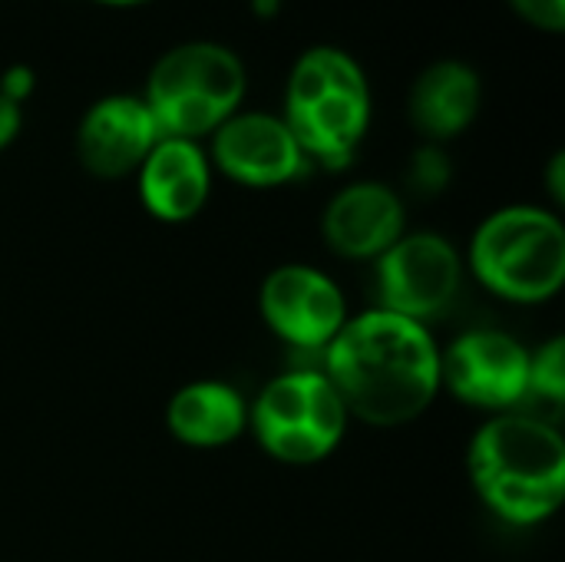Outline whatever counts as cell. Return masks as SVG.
<instances>
[{
	"label": "cell",
	"instance_id": "5b68a950",
	"mask_svg": "<svg viewBox=\"0 0 565 562\" xmlns=\"http://www.w3.org/2000/svg\"><path fill=\"white\" fill-rule=\"evenodd\" d=\"M467 262L473 275L507 301H550L565 282L563 222L540 205L497 209L477 225Z\"/></svg>",
	"mask_w": 565,
	"mask_h": 562
},
{
	"label": "cell",
	"instance_id": "3957f363",
	"mask_svg": "<svg viewBox=\"0 0 565 562\" xmlns=\"http://www.w3.org/2000/svg\"><path fill=\"white\" fill-rule=\"evenodd\" d=\"M281 119L311 162L344 169L371 123V86L361 63L331 43L305 50L288 73Z\"/></svg>",
	"mask_w": 565,
	"mask_h": 562
},
{
	"label": "cell",
	"instance_id": "e0dca14e",
	"mask_svg": "<svg viewBox=\"0 0 565 562\" xmlns=\"http://www.w3.org/2000/svg\"><path fill=\"white\" fill-rule=\"evenodd\" d=\"M450 156L437 146V142H424L414 149L411 162H407V185L417 192V195H437L447 189L450 182Z\"/></svg>",
	"mask_w": 565,
	"mask_h": 562
},
{
	"label": "cell",
	"instance_id": "6da1fadb",
	"mask_svg": "<svg viewBox=\"0 0 565 562\" xmlns=\"http://www.w3.org/2000/svg\"><path fill=\"white\" fill-rule=\"evenodd\" d=\"M324 378L348 414L371 427H404L440 394V348L427 325L371 308L324 348Z\"/></svg>",
	"mask_w": 565,
	"mask_h": 562
},
{
	"label": "cell",
	"instance_id": "2e32d148",
	"mask_svg": "<svg viewBox=\"0 0 565 562\" xmlns=\"http://www.w3.org/2000/svg\"><path fill=\"white\" fill-rule=\"evenodd\" d=\"M530 394L563 404L565 397V341L553 338L536 354H530Z\"/></svg>",
	"mask_w": 565,
	"mask_h": 562
},
{
	"label": "cell",
	"instance_id": "ffe728a7",
	"mask_svg": "<svg viewBox=\"0 0 565 562\" xmlns=\"http://www.w3.org/2000/svg\"><path fill=\"white\" fill-rule=\"evenodd\" d=\"M20 123H23L20 103L7 99V96L0 93V149H7V146L17 139V132H20Z\"/></svg>",
	"mask_w": 565,
	"mask_h": 562
},
{
	"label": "cell",
	"instance_id": "7a4b0ae2",
	"mask_svg": "<svg viewBox=\"0 0 565 562\" xmlns=\"http://www.w3.org/2000/svg\"><path fill=\"white\" fill-rule=\"evenodd\" d=\"M467 474L477 497L500 520L536 527L563 507V434L530 414H497L473 434L467 447Z\"/></svg>",
	"mask_w": 565,
	"mask_h": 562
},
{
	"label": "cell",
	"instance_id": "277c9868",
	"mask_svg": "<svg viewBox=\"0 0 565 562\" xmlns=\"http://www.w3.org/2000/svg\"><path fill=\"white\" fill-rule=\"evenodd\" d=\"M245 86L248 73L232 46L215 40H185L152 63L142 103L162 136L199 139L238 113Z\"/></svg>",
	"mask_w": 565,
	"mask_h": 562
},
{
	"label": "cell",
	"instance_id": "4fadbf2b",
	"mask_svg": "<svg viewBox=\"0 0 565 562\" xmlns=\"http://www.w3.org/2000/svg\"><path fill=\"white\" fill-rule=\"evenodd\" d=\"M136 172L139 199L159 222L195 219L212 189V166L195 139L162 136Z\"/></svg>",
	"mask_w": 565,
	"mask_h": 562
},
{
	"label": "cell",
	"instance_id": "8992f818",
	"mask_svg": "<svg viewBox=\"0 0 565 562\" xmlns=\"http://www.w3.org/2000/svg\"><path fill=\"white\" fill-rule=\"evenodd\" d=\"M348 407L324 371H288L262 388L248 411L258 447L291 467L321 464L348 431Z\"/></svg>",
	"mask_w": 565,
	"mask_h": 562
},
{
	"label": "cell",
	"instance_id": "9a60e30c",
	"mask_svg": "<svg viewBox=\"0 0 565 562\" xmlns=\"http://www.w3.org/2000/svg\"><path fill=\"white\" fill-rule=\"evenodd\" d=\"M166 427L185 447H225L245 434L248 407L225 381H192L169 397Z\"/></svg>",
	"mask_w": 565,
	"mask_h": 562
},
{
	"label": "cell",
	"instance_id": "7c38bea8",
	"mask_svg": "<svg viewBox=\"0 0 565 562\" xmlns=\"http://www.w3.org/2000/svg\"><path fill=\"white\" fill-rule=\"evenodd\" d=\"M404 199L384 182L344 185L321 215V235L341 258H381L404 235Z\"/></svg>",
	"mask_w": 565,
	"mask_h": 562
},
{
	"label": "cell",
	"instance_id": "52a82bcc",
	"mask_svg": "<svg viewBox=\"0 0 565 562\" xmlns=\"http://www.w3.org/2000/svg\"><path fill=\"white\" fill-rule=\"evenodd\" d=\"M463 262L454 242L437 232H404L377 258L381 308L420 325L440 318L460 295Z\"/></svg>",
	"mask_w": 565,
	"mask_h": 562
},
{
	"label": "cell",
	"instance_id": "44dd1931",
	"mask_svg": "<svg viewBox=\"0 0 565 562\" xmlns=\"http://www.w3.org/2000/svg\"><path fill=\"white\" fill-rule=\"evenodd\" d=\"M565 156L563 152H556L553 159H550V172H546V182H550V192H553V199L556 202H563L565 199Z\"/></svg>",
	"mask_w": 565,
	"mask_h": 562
},
{
	"label": "cell",
	"instance_id": "5bb4252c",
	"mask_svg": "<svg viewBox=\"0 0 565 562\" xmlns=\"http://www.w3.org/2000/svg\"><path fill=\"white\" fill-rule=\"evenodd\" d=\"M483 83L480 73L467 60H434L427 63L407 93V113L420 136L430 142H444L460 136L480 113Z\"/></svg>",
	"mask_w": 565,
	"mask_h": 562
},
{
	"label": "cell",
	"instance_id": "ac0fdd59",
	"mask_svg": "<svg viewBox=\"0 0 565 562\" xmlns=\"http://www.w3.org/2000/svg\"><path fill=\"white\" fill-rule=\"evenodd\" d=\"M520 17L543 30H563L565 26V3L563 0H510Z\"/></svg>",
	"mask_w": 565,
	"mask_h": 562
},
{
	"label": "cell",
	"instance_id": "d6986e66",
	"mask_svg": "<svg viewBox=\"0 0 565 562\" xmlns=\"http://www.w3.org/2000/svg\"><path fill=\"white\" fill-rule=\"evenodd\" d=\"M36 86V73L26 63H10L0 76V93L13 103H23Z\"/></svg>",
	"mask_w": 565,
	"mask_h": 562
},
{
	"label": "cell",
	"instance_id": "603a6c76",
	"mask_svg": "<svg viewBox=\"0 0 565 562\" xmlns=\"http://www.w3.org/2000/svg\"><path fill=\"white\" fill-rule=\"evenodd\" d=\"M99 3H119L122 7V3H139V0H99Z\"/></svg>",
	"mask_w": 565,
	"mask_h": 562
},
{
	"label": "cell",
	"instance_id": "9c48e42d",
	"mask_svg": "<svg viewBox=\"0 0 565 562\" xmlns=\"http://www.w3.org/2000/svg\"><path fill=\"white\" fill-rule=\"evenodd\" d=\"M258 311L285 344L324 351L348 325V301L334 278L311 265H278L265 275Z\"/></svg>",
	"mask_w": 565,
	"mask_h": 562
},
{
	"label": "cell",
	"instance_id": "8fae6325",
	"mask_svg": "<svg viewBox=\"0 0 565 562\" xmlns=\"http://www.w3.org/2000/svg\"><path fill=\"white\" fill-rule=\"evenodd\" d=\"M162 139L142 96L113 93L96 99L76 126V156L86 172L99 179H122L142 166L149 149Z\"/></svg>",
	"mask_w": 565,
	"mask_h": 562
},
{
	"label": "cell",
	"instance_id": "ba28073f",
	"mask_svg": "<svg viewBox=\"0 0 565 562\" xmlns=\"http://www.w3.org/2000/svg\"><path fill=\"white\" fill-rule=\"evenodd\" d=\"M440 388L470 407L507 414L530 397V351L497 328L463 331L440 351Z\"/></svg>",
	"mask_w": 565,
	"mask_h": 562
},
{
	"label": "cell",
	"instance_id": "30bf717a",
	"mask_svg": "<svg viewBox=\"0 0 565 562\" xmlns=\"http://www.w3.org/2000/svg\"><path fill=\"white\" fill-rule=\"evenodd\" d=\"M212 162L232 182L248 189H275L295 182L311 166L288 123L262 109L232 113L212 132Z\"/></svg>",
	"mask_w": 565,
	"mask_h": 562
},
{
	"label": "cell",
	"instance_id": "7402d4cb",
	"mask_svg": "<svg viewBox=\"0 0 565 562\" xmlns=\"http://www.w3.org/2000/svg\"><path fill=\"white\" fill-rule=\"evenodd\" d=\"M248 7H252L258 17H275L278 7H281V0H248Z\"/></svg>",
	"mask_w": 565,
	"mask_h": 562
}]
</instances>
